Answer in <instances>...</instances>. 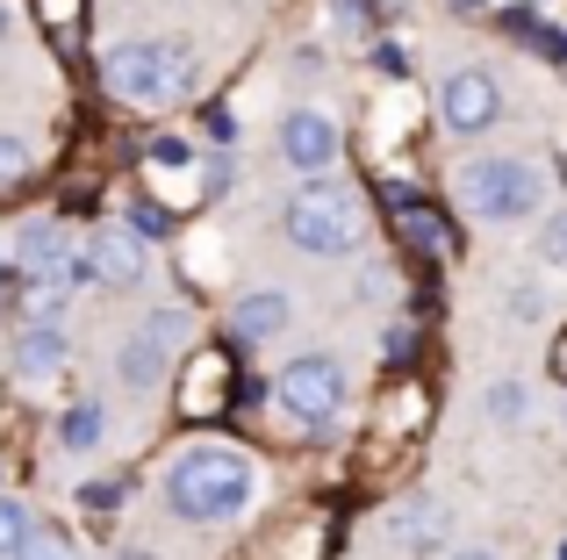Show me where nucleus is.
Instances as JSON below:
<instances>
[{"label": "nucleus", "instance_id": "8", "mask_svg": "<svg viewBox=\"0 0 567 560\" xmlns=\"http://www.w3.org/2000/svg\"><path fill=\"white\" fill-rule=\"evenodd\" d=\"M280 158H288L302 180H323V173H338V158H346V129L323 108H288L280 115Z\"/></svg>", "mask_w": 567, "mask_h": 560}, {"label": "nucleus", "instance_id": "29", "mask_svg": "<svg viewBox=\"0 0 567 560\" xmlns=\"http://www.w3.org/2000/svg\"><path fill=\"white\" fill-rule=\"evenodd\" d=\"M453 8H460V14H482V8H488V0H453Z\"/></svg>", "mask_w": 567, "mask_h": 560}, {"label": "nucleus", "instance_id": "16", "mask_svg": "<svg viewBox=\"0 0 567 560\" xmlns=\"http://www.w3.org/2000/svg\"><path fill=\"white\" fill-rule=\"evenodd\" d=\"M29 173H37V152H29L22 137H8V129H0V195H14Z\"/></svg>", "mask_w": 567, "mask_h": 560}, {"label": "nucleus", "instance_id": "10", "mask_svg": "<svg viewBox=\"0 0 567 560\" xmlns=\"http://www.w3.org/2000/svg\"><path fill=\"white\" fill-rule=\"evenodd\" d=\"M388 539H395L402 553H439L445 539H453V518H445L439 496H402V504L388 510Z\"/></svg>", "mask_w": 567, "mask_h": 560}, {"label": "nucleus", "instance_id": "22", "mask_svg": "<svg viewBox=\"0 0 567 560\" xmlns=\"http://www.w3.org/2000/svg\"><path fill=\"white\" fill-rule=\"evenodd\" d=\"M22 309V280H14V259H0V323Z\"/></svg>", "mask_w": 567, "mask_h": 560}, {"label": "nucleus", "instance_id": "26", "mask_svg": "<svg viewBox=\"0 0 567 560\" xmlns=\"http://www.w3.org/2000/svg\"><path fill=\"white\" fill-rule=\"evenodd\" d=\"M445 560H503V553H488V547H460V553H445Z\"/></svg>", "mask_w": 567, "mask_h": 560}, {"label": "nucleus", "instance_id": "27", "mask_svg": "<svg viewBox=\"0 0 567 560\" xmlns=\"http://www.w3.org/2000/svg\"><path fill=\"white\" fill-rule=\"evenodd\" d=\"M115 560H158V553H144V547H123V553H115Z\"/></svg>", "mask_w": 567, "mask_h": 560}, {"label": "nucleus", "instance_id": "9", "mask_svg": "<svg viewBox=\"0 0 567 560\" xmlns=\"http://www.w3.org/2000/svg\"><path fill=\"white\" fill-rule=\"evenodd\" d=\"M80 273L94 280V288H137L144 280V238H130V230H94V245L80 252Z\"/></svg>", "mask_w": 567, "mask_h": 560}, {"label": "nucleus", "instance_id": "2", "mask_svg": "<svg viewBox=\"0 0 567 560\" xmlns=\"http://www.w3.org/2000/svg\"><path fill=\"white\" fill-rule=\"evenodd\" d=\"M101 86L130 108H173L194 94V51L187 43H115L101 51Z\"/></svg>", "mask_w": 567, "mask_h": 560}, {"label": "nucleus", "instance_id": "19", "mask_svg": "<svg viewBox=\"0 0 567 560\" xmlns=\"http://www.w3.org/2000/svg\"><path fill=\"white\" fill-rule=\"evenodd\" d=\"M539 259H546V267H560V273H567V209H554V216L539 224Z\"/></svg>", "mask_w": 567, "mask_h": 560}, {"label": "nucleus", "instance_id": "21", "mask_svg": "<svg viewBox=\"0 0 567 560\" xmlns=\"http://www.w3.org/2000/svg\"><path fill=\"white\" fill-rule=\"evenodd\" d=\"M152 152V166H194V144L187 137H158V144H144Z\"/></svg>", "mask_w": 567, "mask_h": 560}, {"label": "nucleus", "instance_id": "6", "mask_svg": "<svg viewBox=\"0 0 567 560\" xmlns=\"http://www.w3.org/2000/svg\"><path fill=\"white\" fill-rule=\"evenodd\" d=\"M187 338H194V317H187V309H152V317L123 338V360H115V366H123L130 388H152V381L166 374L173 352H187Z\"/></svg>", "mask_w": 567, "mask_h": 560}, {"label": "nucleus", "instance_id": "4", "mask_svg": "<svg viewBox=\"0 0 567 560\" xmlns=\"http://www.w3.org/2000/svg\"><path fill=\"white\" fill-rule=\"evenodd\" d=\"M280 230H288L295 252L338 259V252H352V245H360V201H352L346 187H331V180H309L302 195L280 209Z\"/></svg>", "mask_w": 567, "mask_h": 560}, {"label": "nucleus", "instance_id": "14", "mask_svg": "<svg viewBox=\"0 0 567 560\" xmlns=\"http://www.w3.org/2000/svg\"><path fill=\"white\" fill-rule=\"evenodd\" d=\"M14 560H80V547H72L65 525H29V539L14 547Z\"/></svg>", "mask_w": 567, "mask_h": 560}, {"label": "nucleus", "instance_id": "20", "mask_svg": "<svg viewBox=\"0 0 567 560\" xmlns=\"http://www.w3.org/2000/svg\"><path fill=\"white\" fill-rule=\"evenodd\" d=\"M488 417L517 424V417H525V388H517V381H496V388H488Z\"/></svg>", "mask_w": 567, "mask_h": 560}, {"label": "nucleus", "instance_id": "5", "mask_svg": "<svg viewBox=\"0 0 567 560\" xmlns=\"http://www.w3.org/2000/svg\"><path fill=\"white\" fill-rule=\"evenodd\" d=\"M274 403L288 409L295 424H331L338 409H346V366L331 360V352H302V360H288L274 374Z\"/></svg>", "mask_w": 567, "mask_h": 560}, {"label": "nucleus", "instance_id": "7", "mask_svg": "<svg viewBox=\"0 0 567 560\" xmlns=\"http://www.w3.org/2000/svg\"><path fill=\"white\" fill-rule=\"evenodd\" d=\"M496 115H503V86L488 65H460L439 80V123L453 137H482V129H496Z\"/></svg>", "mask_w": 567, "mask_h": 560}, {"label": "nucleus", "instance_id": "1", "mask_svg": "<svg viewBox=\"0 0 567 560\" xmlns=\"http://www.w3.org/2000/svg\"><path fill=\"white\" fill-rule=\"evenodd\" d=\"M166 510L181 525H230L251 510V460L223 446H194L166 467Z\"/></svg>", "mask_w": 567, "mask_h": 560}, {"label": "nucleus", "instance_id": "15", "mask_svg": "<svg viewBox=\"0 0 567 560\" xmlns=\"http://www.w3.org/2000/svg\"><path fill=\"white\" fill-rule=\"evenodd\" d=\"M123 230H130V238H144V245L173 238V209H158L152 195H137V201H130V216H123Z\"/></svg>", "mask_w": 567, "mask_h": 560}, {"label": "nucleus", "instance_id": "12", "mask_svg": "<svg viewBox=\"0 0 567 560\" xmlns=\"http://www.w3.org/2000/svg\"><path fill=\"white\" fill-rule=\"evenodd\" d=\"M58 366H65V323L58 317H29L22 345H14V374L22 381H51Z\"/></svg>", "mask_w": 567, "mask_h": 560}, {"label": "nucleus", "instance_id": "25", "mask_svg": "<svg viewBox=\"0 0 567 560\" xmlns=\"http://www.w3.org/2000/svg\"><path fill=\"white\" fill-rule=\"evenodd\" d=\"M208 137H223V144H230V137H237V123H230V108H208Z\"/></svg>", "mask_w": 567, "mask_h": 560}, {"label": "nucleus", "instance_id": "28", "mask_svg": "<svg viewBox=\"0 0 567 560\" xmlns=\"http://www.w3.org/2000/svg\"><path fill=\"white\" fill-rule=\"evenodd\" d=\"M8 29H14V8H8V0H0V37H8Z\"/></svg>", "mask_w": 567, "mask_h": 560}, {"label": "nucleus", "instance_id": "18", "mask_svg": "<svg viewBox=\"0 0 567 560\" xmlns=\"http://www.w3.org/2000/svg\"><path fill=\"white\" fill-rule=\"evenodd\" d=\"M29 525H37V518H29L14 496H0V560H14V547L29 539Z\"/></svg>", "mask_w": 567, "mask_h": 560}, {"label": "nucleus", "instance_id": "11", "mask_svg": "<svg viewBox=\"0 0 567 560\" xmlns=\"http://www.w3.org/2000/svg\"><path fill=\"white\" fill-rule=\"evenodd\" d=\"M288 323H295V302L280 288H251V294L230 302V338L237 345H266V338H280Z\"/></svg>", "mask_w": 567, "mask_h": 560}, {"label": "nucleus", "instance_id": "17", "mask_svg": "<svg viewBox=\"0 0 567 560\" xmlns=\"http://www.w3.org/2000/svg\"><path fill=\"white\" fill-rule=\"evenodd\" d=\"M80 504L94 510V518H109V510L130 504V481H123V475H101V481H86V489H80Z\"/></svg>", "mask_w": 567, "mask_h": 560}, {"label": "nucleus", "instance_id": "3", "mask_svg": "<svg viewBox=\"0 0 567 560\" xmlns=\"http://www.w3.org/2000/svg\"><path fill=\"white\" fill-rule=\"evenodd\" d=\"M460 201L474 224H532L546 209V173L517 152H488L460 166Z\"/></svg>", "mask_w": 567, "mask_h": 560}, {"label": "nucleus", "instance_id": "23", "mask_svg": "<svg viewBox=\"0 0 567 560\" xmlns=\"http://www.w3.org/2000/svg\"><path fill=\"white\" fill-rule=\"evenodd\" d=\"M374 65H381V72H395V80H402V72H410V51H402V43H374Z\"/></svg>", "mask_w": 567, "mask_h": 560}, {"label": "nucleus", "instance_id": "13", "mask_svg": "<svg viewBox=\"0 0 567 560\" xmlns=\"http://www.w3.org/2000/svg\"><path fill=\"white\" fill-rule=\"evenodd\" d=\"M101 438H109V409L101 403H72L65 417H58V446L65 453H94Z\"/></svg>", "mask_w": 567, "mask_h": 560}, {"label": "nucleus", "instance_id": "24", "mask_svg": "<svg viewBox=\"0 0 567 560\" xmlns=\"http://www.w3.org/2000/svg\"><path fill=\"white\" fill-rule=\"evenodd\" d=\"M381 352H388V360H410L416 338H410V331H381Z\"/></svg>", "mask_w": 567, "mask_h": 560}]
</instances>
